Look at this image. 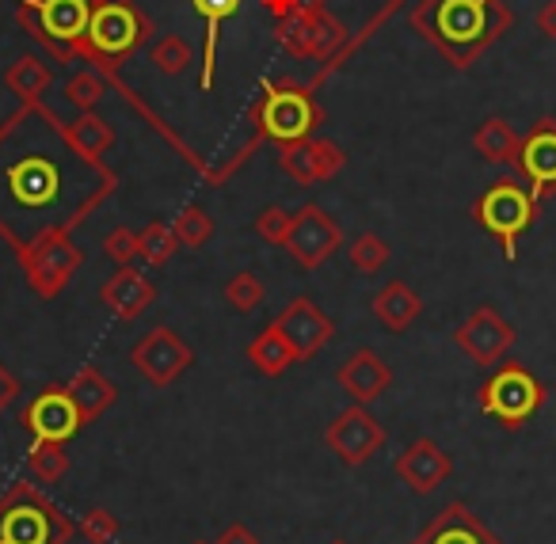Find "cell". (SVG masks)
Instances as JSON below:
<instances>
[{
	"label": "cell",
	"instance_id": "7bdbcfd3",
	"mask_svg": "<svg viewBox=\"0 0 556 544\" xmlns=\"http://www.w3.org/2000/svg\"><path fill=\"white\" fill-rule=\"evenodd\" d=\"M194 544H206V541H194Z\"/></svg>",
	"mask_w": 556,
	"mask_h": 544
},
{
	"label": "cell",
	"instance_id": "3957f363",
	"mask_svg": "<svg viewBox=\"0 0 556 544\" xmlns=\"http://www.w3.org/2000/svg\"><path fill=\"white\" fill-rule=\"evenodd\" d=\"M248 123L255 126V138L248 141V146L240 149V153L232 156L229 164H222V168H210L206 172V184L222 187L225 179H229L232 172L240 168V161H248V156H252L255 149L263 146V141L290 146V141L313 138V130L325 123V111L317 107L309 85L282 77V80H263L260 96H255V103L248 107Z\"/></svg>",
	"mask_w": 556,
	"mask_h": 544
},
{
	"label": "cell",
	"instance_id": "7c38bea8",
	"mask_svg": "<svg viewBox=\"0 0 556 544\" xmlns=\"http://www.w3.org/2000/svg\"><path fill=\"white\" fill-rule=\"evenodd\" d=\"M20 422L31 430V438H47V442H65V445L85 430L80 412L65 384H47V389L35 392L24 404V412H20Z\"/></svg>",
	"mask_w": 556,
	"mask_h": 544
},
{
	"label": "cell",
	"instance_id": "52a82bcc",
	"mask_svg": "<svg viewBox=\"0 0 556 544\" xmlns=\"http://www.w3.org/2000/svg\"><path fill=\"white\" fill-rule=\"evenodd\" d=\"M130 366L146 377L153 389H168L176 384L187 369L194 366V351L176 328H153L130 346Z\"/></svg>",
	"mask_w": 556,
	"mask_h": 544
},
{
	"label": "cell",
	"instance_id": "d6986e66",
	"mask_svg": "<svg viewBox=\"0 0 556 544\" xmlns=\"http://www.w3.org/2000/svg\"><path fill=\"white\" fill-rule=\"evenodd\" d=\"M194 16L202 20V73L199 88L210 92L217 73V42H222V27L240 12V0H191Z\"/></svg>",
	"mask_w": 556,
	"mask_h": 544
},
{
	"label": "cell",
	"instance_id": "4dcf8cb0",
	"mask_svg": "<svg viewBox=\"0 0 556 544\" xmlns=\"http://www.w3.org/2000/svg\"><path fill=\"white\" fill-rule=\"evenodd\" d=\"M222 293L237 313H255V308L267 301V286H263V278L252 275V270H237V275L225 282Z\"/></svg>",
	"mask_w": 556,
	"mask_h": 544
},
{
	"label": "cell",
	"instance_id": "60d3db41",
	"mask_svg": "<svg viewBox=\"0 0 556 544\" xmlns=\"http://www.w3.org/2000/svg\"><path fill=\"white\" fill-rule=\"evenodd\" d=\"M260 4H263V9H267L275 20L294 16V12H305V9H302V0H260Z\"/></svg>",
	"mask_w": 556,
	"mask_h": 544
},
{
	"label": "cell",
	"instance_id": "44dd1931",
	"mask_svg": "<svg viewBox=\"0 0 556 544\" xmlns=\"http://www.w3.org/2000/svg\"><path fill=\"white\" fill-rule=\"evenodd\" d=\"M370 308H374V316H378V320L386 324L389 331H408L412 324L419 320V313H424V298H419V293L412 290L408 282L393 278V282L381 286Z\"/></svg>",
	"mask_w": 556,
	"mask_h": 544
},
{
	"label": "cell",
	"instance_id": "5bb4252c",
	"mask_svg": "<svg viewBox=\"0 0 556 544\" xmlns=\"http://www.w3.org/2000/svg\"><path fill=\"white\" fill-rule=\"evenodd\" d=\"M270 324L287 336V343L294 346L298 362L317 358V354L325 351V346L332 343V336H336V324L328 320L325 308H320L317 301H309V298H294Z\"/></svg>",
	"mask_w": 556,
	"mask_h": 544
},
{
	"label": "cell",
	"instance_id": "6da1fadb",
	"mask_svg": "<svg viewBox=\"0 0 556 544\" xmlns=\"http://www.w3.org/2000/svg\"><path fill=\"white\" fill-rule=\"evenodd\" d=\"M115 191L118 172L77 153L42 100L24 103L0 126V237L16 260L47 240L73 237Z\"/></svg>",
	"mask_w": 556,
	"mask_h": 544
},
{
	"label": "cell",
	"instance_id": "9c48e42d",
	"mask_svg": "<svg viewBox=\"0 0 556 544\" xmlns=\"http://www.w3.org/2000/svg\"><path fill=\"white\" fill-rule=\"evenodd\" d=\"M389 442V430L381 427V419H374L366 412V404H355L348 412H340L325 427V445L343 460L348 468L366 465L370 457H378Z\"/></svg>",
	"mask_w": 556,
	"mask_h": 544
},
{
	"label": "cell",
	"instance_id": "d6a6232c",
	"mask_svg": "<svg viewBox=\"0 0 556 544\" xmlns=\"http://www.w3.org/2000/svg\"><path fill=\"white\" fill-rule=\"evenodd\" d=\"M172 229H176L179 248H202L214 237V222H210V214L202 206H184L172 217Z\"/></svg>",
	"mask_w": 556,
	"mask_h": 544
},
{
	"label": "cell",
	"instance_id": "7402d4cb",
	"mask_svg": "<svg viewBox=\"0 0 556 544\" xmlns=\"http://www.w3.org/2000/svg\"><path fill=\"white\" fill-rule=\"evenodd\" d=\"M472 149L480 153V161L495 164V168H515L522 138H518V130L507 123V118L492 115L477 126V134H472Z\"/></svg>",
	"mask_w": 556,
	"mask_h": 544
},
{
	"label": "cell",
	"instance_id": "f546056e",
	"mask_svg": "<svg viewBox=\"0 0 556 544\" xmlns=\"http://www.w3.org/2000/svg\"><path fill=\"white\" fill-rule=\"evenodd\" d=\"M108 80H103V73H96V69H80V73H73L70 80H65V100L73 103L77 111H96L100 107V100L108 96Z\"/></svg>",
	"mask_w": 556,
	"mask_h": 544
},
{
	"label": "cell",
	"instance_id": "ffe728a7",
	"mask_svg": "<svg viewBox=\"0 0 556 544\" xmlns=\"http://www.w3.org/2000/svg\"><path fill=\"white\" fill-rule=\"evenodd\" d=\"M65 389H70V396H73V404H77V412H80V422H96V419H103V415L115 407V400H118V389H115V381H111L103 369H96V366H80L77 374L65 381Z\"/></svg>",
	"mask_w": 556,
	"mask_h": 544
},
{
	"label": "cell",
	"instance_id": "2e32d148",
	"mask_svg": "<svg viewBox=\"0 0 556 544\" xmlns=\"http://www.w3.org/2000/svg\"><path fill=\"white\" fill-rule=\"evenodd\" d=\"M100 305H108V313L123 324H134L138 316H146L156 305V286L141 275L138 267H118L108 282L100 286Z\"/></svg>",
	"mask_w": 556,
	"mask_h": 544
},
{
	"label": "cell",
	"instance_id": "d590c367",
	"mask_svg": "<svg viewBox=\"0 0 556 544\" xmlns=\"http://www.w3.org/2000/svg\"><path fill=\"white\" fill-rule=\"evenodd\" d=\"M103 252H108L118 267H130V263L138 260V232L118 225V229H111L108 237H103Z\"/></svg>",
	"mask_w": 556,
	"mask_h": 544
},
{
	"label": "cell",
	"instance_id": "ba28073f",
	"mask_svg": "<svg viewBox=\"0 0 556 544\" xmlns=\"http://www.w3.org/2000/svg\"><path fill=\"white\" fill-rule=\"evenodd\" d=\"M20 267H24V278L35 290V298L54 301L73 282V275L85 267V252L73 244V237H58L20 255Z\"/></svg>",
	"mask_w": 556,
	"mask_h": 544
},
{
	"label": "cell",
	"instance_id": "ab89813d",
	"mask_svg": "<svg viewBox=\"0 0 556 544\" xmlns=\"http://www.w3.org/2000/svg\"><path fill=\"white\" fill-rule=\"evenodd\" d=\"M538 31L556 42V0H545L538 9Z\"/></svg>",
	"mask_w": 556,
	"mask_h": 544
},
{
	"label": "cell",
	"instance_id": "8fae6325",
	"mask_svg": "<svg viewBox=\"0 0 556 544\" xmlns=\"http://www.w3.org/2000/svg\"><path fill=\"white\" fill-rule=\"evenodd\" d=\"M515 339H518L515 328H510L500 316V308H492V305H477L469 313V320H462L454 328V346L462 354H469V358L484 369L500 366L510 354V346H515Z\"/></svg>",
	"mask_w": 556,
	"mask_h": 544
},
{
	"label": "cell",
	"instance_id": "4fadbf2b",
	"mask_svg": "<svg viewBox=\"0 0 556 544\" xmlns=\"http://www.w3.org/2000/svg\"><path fill=\"white\" fill-rule=\"evenodd\" d=\"M515 176L530 187L538 202L556 194V118H538L530 130L522 134V149H518Z\"/></svg>",
	"mask_w": 556,
	"mask_h": 544
},
{
	"label": "cell",
	"instance_id": "277c9868",
	"mask_svg": "<svg viewBox=\"0 0 556 544\" xmlns=\"http://www.w3.org/2000/svg\"><path fill=\"white\" fill-rule=\"evenodd\" d=\"M77 521L35 483L12 480L0 491V544H70Z\"/></svg>",
	"mask_w": 556,
	"mask_h": 544
},
{
	"label": "cell",
	"instance_id": "d4e9b609",
	"mask_svg": "<svg viewBox=\"0 0 556 544\" xmlns=\"http://www.w3.org/2000/svg\"><path fill=\"white\" fill-rule=\"evenodd\" d=\"M65 138H70V146L77 149V153L92 156V161H103V153L115 146V130H111V123H103L96 111H80L73 123H65Z\"/></svg>",
	"mask_w": 556,
	"mask_h": 544
},
{
	"label": "cell",
	"instance_id": "484cf974",
	"mask_svg": "<svg viewBox=\"0 0 556 544\" xmlns=\"http://www.w3.org/2000/svg\"><path fill=\"white\" fill-rule=\"evenodd\" d=\"M73 468L70 445L65 442H47V438H31L27 445V472L39 483H58L65 480V472Z\"/></svg>",
	"mask_w": 556,
	"mask_h": 544
},
{
	"label": "cell",
	"instance_id": "1f68e13d",
	"mask_svg": "<svg viewBox=\"0 0 556 544\" xmlns=\"http://www.w3.org/2000/svg\"><path fill=\"white\" fill-rule=\"evenodd\" d=\"M348 255H351V267H355L358 275H378V270L389 263V255H393V248H389L378 232H363V237H355L348 244Z\"/></svg>",
	"mask_w": 556,
	"mask_h": 544
},
{
	"label": "cell",
	"instance_id": "603a6c76",
	"mask_svg": "<svg viewBox=\"0 0 556 544\" xmlns=\"http://www.w3.org/2000/svg\"><path fill=\"white\" fill-rule=\"evenodd\" d=\"M4 88H9L20 103H39L42 96L54 88V69H50L42 58L24 54L4 69Z\"/></svg>",
	"mask_w": 556,
	"mask_h": 544
},
{
	"label": "cell",
	"instance_id": "e575fe53",
	"mask_svg": "<svg viewBox=\"0 0 556 544\" xmlns=\"http://www.w3.org/2000/svg\"><path fill=\"white\" fill-rule=\"evenodd\" d=\"M290 225H294V214H290V210H282V206H267L260 217H255V232H260V237L267 240V244H275V248L287 244Z\"/></svg>",
	"mask_w": 556,
	"mask_h": 544
},
{
	"label": "cell",
	"instance_id": "4316f807",
	"mask_svg": "<svg viewBox=\"0 0 556 544\" xmlns=\"http://www.w3.org/2000/svg\"><path fill=\"white\" fill-rule=\"evenodd\" d=\"M278 168L287 172L298 187H317L325 184L320 176V164H317V153H313V138L305 141H290V146H278Z\"/></svg>",
	"mask_w": 556,
	"mask_h": 544
},
{
	"label": "cell",
	"instance_id": "f1b7e54d",
	"mask_svg": "<svg viewBox=\"0 0 556 544\" xmlns=\"http://www.w3.org/2000/svg\"><path fill=\"white\" fill-rule=\"evenodd\" d=\"M176 252H179V240L172 222H149L138 232V260H146L149 267H164Z\"/></svg>",
	"mask_w": 556,
	"mask_h": 544
},
{
	"label": "cell",
	"instance_id": "ac0fdd59",
	"mask_svg": "<svg viewBox=\"0 0 556 544\" xmlns=\"http://www.w3.org/2000/svg\"><path fill=\"white\" fill-rule=\"evenodd\" d=\"M412 544H503L465 503H450L419 529Z\"/></svg>",
	"mask_w": 556,
	"mask_h": 544
},
{
	"label": "cell",
	"instance_id": "b9f144b4",
	"mask_svg": "<svg viewBox=\"0 0 556 544\" xmlns=\"http://www.w3.org/2000/svg\"><path fill=\"white\" fill-rule=\"evenodd\" d=\"M328 544H348V541H328Z\"/></svg>",
	"mask_w": 556,
	"mask_h": 544
},
{
	"label": "cell",
	"instance_id": "74e56055",
	"mask_svg": "<svg viewBox=\"0 0 556 544\" xmlns=\"http://www.w3.org/2000/svg\"><path fill=\"white\" fill-rule=\"evenodd\" d=\"M20 389H24V384H20V377L12 374L4 362H0V415H4V407H9L12 400L20 396Z\"/></svg>",
	"mask_w": 556,
	"mask_h": 544
},
{
	"label": "cell",
	"instance_id": "836d02e7",
	"mask_svg": "<svg viewBox=\"0 0 556 544\" xmlns=\"http://www.w3.org/2000/svg\"><path fill=\"white\" fill-rule=\"evenodd\" d=\"M118 518L108 510V506H96V510H88L85 518H80V526H77V533L85 536L88 544H111V541H118Z\"/></svg>",
	"mask_w": 556,
	"mask_h": 544
},
{
	"label": "cell",
	"instance_id": "7a4b0ae2",
	"mask_svg": "<svg viewBox=\"0 0 556 544\" xmlns=\"http://www.w3.org/2000/svg\"><path fill=\"white\" fill-rule=\"evenodd\" d=\"M412 31L431 42L454 69H472L515 27L507 0H416Z\"/></svg>",
	"mask_w": 556,
	"mask_h": 544
},
{
	"label": "cell",
	"instance_id": "8992f818",
	"mask_svg": "<svg viewBox=\"0 0 556 544\" xmlns=\"http://www.w3.org/2000/svg\"><path fill=\"white\" fill-rule=\"evenodd\" d=\"M545 400H548V389L522 366V362H500L477 392L480 415L500 422L503 430H522L526 422L545 407Z\"/></svg>",
	"mask_w": 556,
	"mask_h": 544
},
{
	"label": "cell",
	"instance_id": "f35d334b",
	"mask_svg": "<svg viewBox=\"0 0 556 544\" xmlns=\"http://www.w3.org/2000/svg\"><path fill=\"white\" fill-rule=\"evenodd\" d=\"M217 544H260V536H255L248 526H240V521H232V526H225V529H222Z\"/></svg>",
	"mask_w": 556,
	"mask_h": 544
},
{
	"label": "cell",
	"instance_id": "5b68a950",
	"mask_svg": "<svg viewBox=\"0 0 556 544\" xmlns=\"http://www.w3.org/2000/svg\"><path fill=\"white\" fill-rule=\"evenodd\" d=\"M538 214H541V202L533 199L530 187H526L518 176L495 179V184L488 187L477 202H472V222H477L480 229H484L488 237L503 248L507 260H515L518 255V240L533 229Z\"/></svg>",
	"mask_w": 556,
	"mask_h": 544
},
{
	"label": "cell",
	"instance_id": "e0dca14e",
	"mask_svg": "<svg viewBox=\"0 0 556 544\" xmlns=\"http://www.w3.org/2000/svg\"><path fill=\"white\" fill-rule=\"evenodd\" d=\"M336 381H340V389L348 392L355 404H374V400L386 396L389 384H393V369H389V362L381 358L378 351L358 346V351L336 369Z\"/></svg>",
	"mask_w": 556,
	"mask_h": 544
},
{
	"label": "cell",
	"instance_id": "83f0119b",
	"mask_svg": "<svg viewBox=\"0 0 556 544\" xmlns=\"http://www.w3.org/2000/svg\"><path fill=\"white\" fill-rule=\"evenodd\" d=\"M149 62L161 77H184L194 65V50L184 35H161V39L149 47Z\"/></svg>",
	"mask_w": 556,
	"mask_h": 544
},
{
	"label": "cell",
	"instance_id": "8d00e7d4",
	"mask_svg": "<svg viewBox=\"0 0 556 544\" xmlns=\"http://www.w3.org/2000/svg\"><path fill=\"white\" fill-rule=\"evenodd\" d=\"M313 153H317V164H320V176L336 179L343 168H348V153L340 149V141H328V138H313Z\"/></svg>",
	"mask_w": 556,
	"mask_h": 544
},
{
	"label": "cell",
	"instance_id": "9a60e30c",
	"mask_svg": "<svg viewBox=\"0 0 556 544\" xmlns=\"http://www.w3.org/2000/svg\"><path fill=\"white\" fill-rule=\"evenodd\" d=\"M393 472H396V480H401L404 488L416 491V495H431L434 488H442V483L450 480L454 460H450V453L442 450L439 442L416 438V442L393 460Z\"/></svg>",
	"mask_w": 556,
	"mask_h": 544
},
{
	"label": "cell",
	"instance_id": "30bf717a",
	"mask_svg": "<svg viewBox=\"0 0 556 544\" xmlns=\"http://www.w3.org/2000/svg\"><path fill=\"white\" fill-rule=\"evenodd\" d=\"M343 244V229L332 222L325 206L309 202L294 214V225H290V237H287V252L298 260V267L305 270H320Z\"/></svg>",
	"mask_w": 556,
	"mask_h": 544
},
{
	"label": "cell",
	"instance_id": "cb8c5ba5",
	"mask_svg": "<svg viewBox=\"0 0 556 544\" xmlns=\"http://www.w3.org/2000/svg\"><path fill=\"white\" fill-rule=\"evenodd\" d=\"M248 362H252L263 377H282L290 366H298V354H294V346L287 343V336H282L275 324H267V328L248 343Z\"/></svg>",
	"mask_w": 556,
	"mask_h": 544
}]
</instances>
